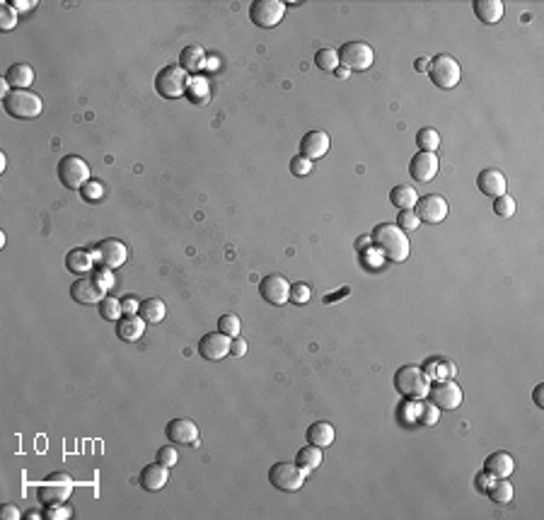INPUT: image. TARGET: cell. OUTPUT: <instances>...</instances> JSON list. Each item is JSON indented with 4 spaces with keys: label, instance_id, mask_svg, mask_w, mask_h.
Segmentation results:
<instances>
[{
    "label": "cell",
    "instance_id": "25",
    "mask_svg": "<svg viewBox=\"0 0 544 520\" xmlns=\"http://www.w3.org/2000/svg\"><path fill=\"white\" fill-rule=\"evenodd\" d=\"M66 267L71 273H76V276H87V273L95 269V257H92L87 249H71L66 257Z\"/></svg>",
    "mask_w": 544,
    "mask_h": 520
},
{
    "label": "cell",
    "instance_id": "30",
    "mask_svg": "<svg viewBox=\"0 0 544 520\" xmlns=\"http://www.w3.org/2000/svg\"><path fill=\"white\" fill-rule=\"evenodd\" d=\"M179 66L187 73L203 71V66H206V54H203L201 46H187V49H181Z\"/></svg>",
    "mask_w": 544,
    "mask_h": 520
},
{
    "label": "cell",
    "instance_id": "27",
    "mask_svg": "<svg viewBox=\"0 0 544 520\" xmlns=\"http://www.w3.org/2000/svg\"><path fill=\"white\" fill-rule=\"evenodd\" d=\"M295 462L305 475H313V472L322 465V448H317V445H313V443L305 445V448L297 450Z\"/></svg>",
    "mask_w": 544,
    "mask_h": 520
},
{
    "label": "cell",
    "instance_id": "37",
    "mask_svg": "<svg viewBox=\"0 0 544 520\" xmlns=\"http://www.w3.org/2000/svg\"><path fill=\"white\" fill-rule=\"evenodd\" d=\"M80 196L85 199L87 203H97L104 196V184H102L100 179H90V182L80 189Z\"/></svg>",
    "mask_w": 544,
    "mask_h": 520
},
{
    "label": "cell",
    "instance_id": "44",
    "mask_svg": "<svg viewBox=\"0 0 544 520\" xmlns=\"http://www.w3.org/2000/svg\"><path fill=\"white\" fill-rule=\"evenodd\" d=\"M291 172L295 174V177H308L310 172H313V160H308V157H302V155H295L291 160Z\"/></svg>",
    "mask_w": 544,
    "mask_h": 520
},
{
    "label": "cell",
    "instance_id": "6",
    "mask_svg": "<svg viewBox=\"0 0 544 520\" xmlns=\"http://www.w3.org/2000/svg\"><path fill=\"white\" fill-rule=\"evenodd\" d=\"M429 76L435 87H440V90H453V87H457L460 78H462V71H460V63L455 61L453 56L438 54L435 58H431Z\"/></svg>",
    "mask_w": 544,
    "mask_h": 520
},
{
    "label": "cell",
    "instance_id": "21",
    "mask_svg": "<svg viewBox=\"0 0 544 520\" xmlns=\"http://www.w3.org/2000/svg\"><path fill=\"white\" fill-rule=\"evenodd\" d=\"M146 324L141 315H121V319H116V337L126 343H136L146 334Z\"/></svg>",
    "mask_w": 544,
    "mask_h": 520
},
{
    "label": "cell",
    "instance_id": "49",
    "mask_svg": "<svg viewBox=\"0 0 544 520\" xmlns=\"http://www.w3.org/2000/svg\"><path fill=\"white\" fill-rule=\"evenodd\" d=\"M0 518H3V520H20V518H25V513H20V508H17V506L5 504L3 508H0Z\"/></svg>",
    "mask_w": 544,
    "mask_h": 520
},
{
    "label": "cell",
    "instance_id": "45",
    "mask_svg": "<svg viewBox=\"0 0 544 520\" xmlns=\"http://www.w3.org/2000/svg\"><path fill=\"white\" fill-rule=\"evenodd\" d=\"M71 515H73V510L63 504H51V506H46V510H44V518H49V520H68Z\"/></svg>",
    "mask_w": 544,
    "mask_h": 520
},
{
    "label": "cell",
    "instance_id": "7",
    "mask_svg": "<svg viewBox=\"0 0 544 520\" xmlns=\"http://www.w3.org/2000/svg\"><path fill=\"white\" fill-rule=\"evenodd\" d=\"M373 46L365 44V41H348V44L341 46L339 51V63H343L346 71H356L363 73L373 66Z\"/></svg>",
    "mask_w": 544,
    "mask_h": 520
},
{
    "label": "cell",
    "instance_id": "24",
    "mask_svg": "<svg viewBox=\"0 0 544 520\" xmlns=\"http://www.w3.org/2000/svg\"><path fill=\"white\" fill-rule=\"evenodd\" d=\"M503 3L501 0H474V15L479 17V22L484 25H496V22L503 20Z\"/></svg>",
    "mask_w": 544,
    "mask_h": 520
},
{
    "label": "cell",
    "instance_id": "33",
    "mask_svg": "<svg viewBox=\"0 0 544 520\" xmlns=\"http://www.w3.org/2000/svg\"><path fill=\"white\" fill-rule=\"evenodd\" d=\"M315 66L324 73H334L339 68V51L337 49H319L315 54Z\"/></svg>",
    "mask_w": 544,
    "mask_h": 520
},
{
    "label": "cell",
    "instance_id": "2",
    "mask_svg": "<svg viewBox=\"0 0 544 520\" xmlns=\"http://www.w3.org/2000/svg\"><path fill=\"white\" fill-rule=\"evenodd\" d=\"M394 387L402 397L411 399V402H423V399H429L431 378L418 365H402L394 373Z\"/></svg>",
    "mask_w": 544,
    "mask_h": 520
},
{
    "label": "cell",
    "instance_id": "1",
    "mask_svg": "<svg viewBox=\"0 0 544 520\" xmlns=\"http://www.w3.org/2000/svg\"><path fill=\"white\" fill-rule=\"evenodd\" d=\"M373 245L378 247V252L383 254L389 262H407L409 252H411V245L404 230H399L394 223H383L373 230Z\"/></svg>",
    "mask_w": 544,
    "mask_h": 520
},
{
    "label": "cell",
    "instance_id": "20",
    "mask_svg": "<svg viewBox=\"0 0 544 520\" xmlns=\"http://www.w3.org/2000/svg\"><path fill=\"white\" fill-rule=\"evenodd\" d=\"M329 136L324 131H308L300 141V155L308 157V160H319L329 152Z\"/></svg>",
    "mask_w": 544,
    "mask_h": 520
},
{
    "label": "cell",
    "instance_id": "32",
    "mask_svg": "<svg viewBox=\"0 0 544 520\" xmlns=\"http://www.w3.org/2000/svg\"><path fill=\"white\" fill-rule=\"evenodd\" d=\"M138 315H141V317L146 319V322L160 324L162 319H165V315H167V305L162 303L160 298L141 300V310H138Z\"/></svg>",
    "mask_w": 544,
    "mask_h": 520
},
{
    "label": "cell",
    "instance_id": "41",
    "mask_svg": "<svg viewBox=\"0 0 544 520\" xmlns=\"http://www.w3.org/2000/svg\"><path fill=\"white\" fill-rule=\"evenodd\" d=\"M494 213L499 218H513L515 216V199L508 196V194H503V196H499L494 201Z\"/></svg>",
    "mask_w": 544,
    "mask_h": 520
},
{
    "label": "cell",
    "instance_id": "22",
    "mask_svg": "<svg viewBox=\"0 0 544 520\" xmlns=\"http://www.w3.org/2000/svg\"><path fill=\"white\" fill-rule=\"evenodd\" d=\"M484 470L489 472V477H494V479H508V477L515 472V460L510 457V453L499 450V453H494V455L486 457Z\"/></svg>",
    "mask_w": 544,
    "mask_h": 520
},
{
    "label": "cell",
    "instance_id": "10",
    "mask_svg": "<svg viewBox=\"0 0 544 520\" xmlns=\"http://www.w3.org/2000/svg\"><path fill=\"white\" fill-rule=\"evenodd\" d=\"M286 15V3L281 0H257L249 8V20L262 30H273Z\"/></svg>",
    "mask_w": 544,
    "mask_h": 520
},
{
    "label": "cell",
    "instance_id": "28",
    "mask_svg": "<svg viewBox=\"0 0 544 520\" xmlns=\"http://www.w3.org/2000/svg\"><path fill=\"white\" fill-rule=\"evenodd\" d=\"M389 203L397 206L399 211H409L418 203V194L411 184H397V187L389 192Z\"/></svg>",
    "mask_w": 544,
    "mask_h": 520
},
{
    "label": "cell",
    "instance_id": "34",
    "mask_svg": "<svg viewBox=\"0 0 544 520\" xmlns=\"http://www.w3.org/2000/svg\"><path fill=\"white\" fill-rule=\"evenodd\" d=\"M416 146L421 148L423 152H435L440 146V133L431 126L421 128V131L416 133Z\"/></svg>",
    "mask_w": 544,
    "mask_h": 520
},
{
    "label": "cell",
    "instance_id": "31",
    "mask_svg": "<svg viewBox=\"0 0 544 520\" xmlns=\"http://www.w3.org/2000/svg\"><path fill=\"white\" fill-rule=\"evenodd\" d=\"M187 97H189V102H192V104H196V106H206L208 102H211V87H208V80H206V78L194 76L192 80H189Z\"/></svg>",
    "mask_w": 544,
    "mask_h": 520
},
{
    "label": "cell",
    "instance_id": "4",
    "mask_svg": "<svg viewBox=\"0 0 544 520\" xmlns=\"http://www.w3.org/2000/svg\"><path fill=\"white\" fill-rule=\"evenodd\" d=\"M189 80L192 78H189V73L181 66H165L155 76V90L165 100H177V97L187 95Z\"/></svg>",
    "mask_w": 544,
    "mask_h": 520
},
{
    "label": "cell",
    "instance_id": "51",
    "mask_svg": "<svg viewBox=\"0 0 544 520\" xmlns=\"http://www.w3.org/2000/svg\"><path fill=\"white\" fill-rule=\"evenodd\" d=\"M10 5L15 8L17 12H27V10H32V8H36V0H12Z\"/></svg>",
    "mask_w": 544,
    "mask_h": 520
},
{
    "label": "cell",
    "instance_id": "12",
    "mask_svg": "<svg viewBox=\"0 0 544 520\" xmlns=\"http://www.w3.org/2000/svg\"><path fill=\"white\" fill-rule=\"evenodd\" d=\"M448 201L438 194H429V196L418 199V203L413 206V213L418 216L421 223H443L448 218Z\"/></svg>",
    "mask_w": 544,
    "mask_h": 520
},
{
    "label": "cell",
    "instance_id": "19",
    "mask_svg": "<svg viewBox=\"0 0 544 520\" xmlns=\"http://www.w3.org/2000/svg\"><path fill=\"white\" fill-rule=\"evenodd\" d=\"M477 187L481 194H486V196L491 199H499L506 194V189H508V179H506V174L501 170H494V167H489V170H481L477 177Z\"/></svg>",
    "mask_w": 544,
    "mask_h": 520
},
{
    "label": "cell",
    "instance_id": "3",
    "mask_svg": "<svg viewBox=\"0 0 544 520\" xmlns=\"http://www.w3.org/2000/svg\"><path fill=\"white\" fill-rule=\"evenodd\" d=\"M3 106L15 119H36L44 111L41 97L32 90H12L8 97H3Z\"/></svg>",
    "mask_w": 544,
    "mask_h": 520
},
{
    "label": "cell",
    "instance_id": "40",
    "mask_svg": "<svg viewBox=\"0 0 544 520\" xmlns=\"http://www.w3.org/2000/svg\"><path fill=\"white\" fill-rule=\"evenodd\" d=\"M90 276L95 278L97 283H100V288L104 291V293L109 291V288H114V283H116V278H114V273H111L109 267H97V269H92Z\"/></svg>",
    "mask_w": 544,
    "mask_h": 520
},
{
    "label": "cell",
    "instance_id": "54",
    "mask_svg": "<svg viewBox=\"0 0 544 520\" xmlns=\"http://www.w3.org/2000/svg\"><path fill=\"white\" fill-rule=\"evenodd\" d=\"M429 66H431L429 58H418V61L413 63V68H416L418 73H426V71H429Z\"/></svg>",
    "mask_w": 544,
    "mask_h": 520
},
{
    "label": "cell",
    "instance_id": "15",
    "mask_svg": "<svg viewBox=\"0 0 544 520\" xmlns=\"http://www.w3.org/2000/svg\"><path fill=\"white\" fill-rule=\"evenodd\" d=\"M259 293L269 305H286L291 300V283L283 278L281 273H271V276L262 278L259 283Z\"/></svg>",
    "mask_w": 544,
    "mask_h": 520
},
{
    "label": "cell",
    "instance_id": "17",
    "mask_svg": "<svg viewBox=\"0 0 544 520\" xmlns=\"http://www.w3.org/2000/svg\"><path fill=\"white\" fill-rule=\"evenodd\" d=\"M71 298L82 305H100L104 300V291L100 283L87 273V276H78V281L71 286Z\"/></svg>",
    "mask_w": 544,
    "mask_h": 520
},
{
    "label": "cell",
    "instance_id": "52",
    "mask_svg": "<svg viewBox=\"0 0 544 520\" xmlns=\"http://www.w3.org/2000/svg\"><path fill=\"white\" fill-rule=\"evenodd\" d=\"M370 245H373V238H370V235H363V238H358V249H361V252H365Z\"/></svg>",
    "mask_w": 544,
    "mask_h": 520
},
{
    "label": "cell",
    "instance_id": "57",
    "mask_svg": "<svg viewBox=\"0 0 544 520\" xmlns=\"http://www.w3.org/2000/svg\"><path fill=\"white\" fill-rule=\"evenodd\" d=\"M206 66H208V71H216V68H218V61H216V58H208ZM206 66H203V68H206Z\"/></svg>",
    "mask_w": 544,
    "mask_h": 520
},
{
    "label": "cell",
    "instance_id": "38",
    "mask_svg": "<svg viewBox=\"0 0 544 520\" xmlns=\"http://www.w3.org/2000/svg\"><path fill=\"white\" fill-rule=\"evenodd\" d=\"M15 27H17V10L10 3H3V5H0V30L12 32Z\"/></svg>",
    "mask_w": 544,
    "mask_h": 520
},
{
    "label": "cell",
    "instance_id": "26",
    "mask_svg": "<svg viewBox=\"0 0 544 520\" xmlns=\"http://www.w3.org/2000/svg\"><path fill=\"white\" fill-rule=\"evenodd\" d=\"M5 80L12 90H27V87H32V82H34V71H32L27 63H15V66L8 68Z\"/></svg>",
    "mask_w": 544,
    "mask_h": 520
},
{
    "label": "cell",
    "instance_id": "42",
    "mask_svg": "<svg viewBox=\"0 0 544 520\" xmlns=\"http://www.w3.org/2000/svg\"><path fill=\"white\" fill-rule=\"evenodd\" d=\"M418 225H421V221H418V216L413 213V208H409V211H399V216H397L399 230H404V233H413Z\"/></svg>",
    "mask_w": 544,
    "mask_h": 520
},
{
    "label": "cell",
    "instance_id": "53",
    "mask_svg": "<svg viewBox=\"0 0 544 520\" xmlns=\"http://www.w3.org/2000/svg\"><path fill=\"white\" fill-rule=\"evenodd\" d=\"M542 392H544V385H537V387H534V404H537V407H544V399H542Z\"/></svg>",
    "mask_w": 544,
    "mask_h": 520
},
{
    "label": "cell",
    "instance_id": "36",
    "mask_svg": "<svg viewBox=\"0 0 544 520\" xmlns=\"http://www.w3.org/2000/svg\"><path fill=\"white\" fill-rule=\"evenodd\" d=\"M100 315H102V319H111V322L121 319V315H124V310H121V300L119 298H104L100 303Z\"/></svg>",
    "mask_w": 544,
    "mask_h": 520
},
{
    "label": "cell",
    "instance_id": "8",
    "mask_svg": "<svg viewBox=\"0 0 544 520\" xmlns=\"http://www.w3.org/2000/svg\"><path fill=\"white\" fill-rule=\"evenodd\" d=\"M305 477L308 475L297 467V462H276V465L269 470V482H271L278 491H286V494H293V491L302 489Z\"/></svg>",
    "mask_w": 544,
    "mask_h": 520
},
{
    "label": "cell",
    "instance_id": "39",
    "mask_svg": "<svg viewBox=\"0 0 544 520\" xmlns=\"http://www.w3.org/2000/svg\"><path fill=\"white\" fill-rule=\"evenodd\" d=\"M218 332L227 334L230 339L240 337V317H237V315H223V317L218 319Z\"/></svg>",
    "mask_w": 544,
    "mask_h": 520
},
{
    "label": "cell",
    "instance_id": "9",
    "mask_svg": "<svg viewBox=\"0 0 544 520\" xmlns=\"http://www.w3.org/2000/svg\"><path fill=\"white\" fill-rule=\"evenodd\" d=\"M36 491H39V501L44 506L63 504L73 491V479L66 472H56V475H51L46 482H41Z\"/></svg>",
    "mask_w": 544,
    "mask_h": 520
},
{
    "label": "cell",
    "instance_id": "56",
    "mask_svg": "<svg viewBox=\"0 0 544 520\" xmlns=\"http://www.w3.org/2000/svg\"><path fill=\"white\" fill-rule=\"evenodd\" d=\"M25 518L36 520V518H41V513H39V510H27V513H25Z\"/></svg>",
    "mask_w": 544,
    "mask_h": 520
},
{
    "label": "cell",
    "instance_id": "46",
    "mask_svg": "<svg viewBox=\"0 0 544 520\" xmlns=\"http://www.w3.org/2000/svg\"><path fill=\"white\" fill-rule=\"evenodd\" d=\"M177 460H179V455H177V450L172 448V445H165V448L157 450V462L165 467H174Z\"/></svg>",
    "mask_w": 544,
    "mask_h": 520
},
{
    "label": "cell",
    "instance_id": "50",
    "mask_svg": "<svg viewBox=\"0 0 544 520\" xmlns=\"http://www.w3.org/2000/svg\"><path fill=\"white\" fill-rule=\"evenodd\" d=\"M230 354L235 356V359H242V356L247 354V341H245V339H240V337H235V339H232Z\"/></svg>",
    "mask_w": 544,
    "mask_h": 520
},
{
    "label": "cell",
    "instance_id": "16",
    "mask_svg": "<svg viewBox=\"0 0 544 520\" xmlns=\"http://www.w3.org/2000/svg\"><path fill=\"white\" fill-rule=\"evenodd\" d=\"M232 339L223 332H211L199 341V354L206 361H223L230 354Z\"/></svg>",
    "mask_w": 544,
    "mask_h": 520
},
{
    "label": "cell",
    "instance_id": "14",
    "mask_svg": "<svg viewBox=\"0 0 544 520\" xmlns=\"http://www.w3.org/2000/svg\"><path fill=\"white\" fill-rule=\"evenodd\" d=\"M438 157H435V152H423L418 150L416 155L411 157V162H409V174L413 177V182L418 184H429L435 179V174H438Z\"/></svg>",
    "mask_w": 544,
    "mask_h": 520
},
{
    "label": "cell",
    "instance_id": "11",
    "mask_svg": "<svg viewBox=\"0 0 544 520\" xmlns=\"http://www.w3.org/2000/svg\"><path fill=\"white\" fill-rule=\"evenodd\" d=\"M429 397L438 409L453 411L462 404V387H460L455 380H440V383H435L433 387H431Z\"/></svg>",
    "mask_w": 544,
    "mask_h": 520
},
{
    "label": "cell",
    "instance_id": "18",
    "mask_svg": "<svg viewBox=\"0 0 544 520\" xmlns=\"http://www.w3.org/2000/svg\"><path fill=\"white\" fill-rule=\"evenodd\" d=\"M167 438L177 445H196L199 443V426L187 416H177L167 424Z\"/></svg>",
    "mask_w": 544,
    "mask_h": 520
},
{
    "label": "cell",
    "instance_id": "29",
    "mask_svg": "<svg viewBox=\"0 0 544 520\" xmlns=\"http://www.w3.org/2000/svg\"><path fill=\"white\" fill-rule=\"evenodd\" d=\"M334 438H337V431H334V426L329 424V421H315V424L308 429V440L313 445H317V448H327V445H332Z\"/></svg>",
    "mask_w": 544,
    "mask_h": 520
},
{
    "label": "cell",
    "instance_id": "13",
    "mask_svg": "<svg viewBox=\"0 0 544 520\" xmlns=\"http://www.w3.org/2000/svg\"><path fill=\"white\" fill-rule=\"evenodd\" d=\"M92 257L100 259L102 267H109V269H119L126 264L128 259V249L126 245L121 242V240H102L100 245L95 247V252H92Z\"/></svg>",
    "mask_w": 544,
    "mask_h": 520
},
{
    "label": "cell",
    "instance_id": "35",
    "mask_svg": "<svg viewBox=\"0 0 544 520\" xmlns=\"http://www.w3.org/2000/svg\"><path fill=\"white\" fill-rule=\"evenodd\" d=\"M486 491H489V499L496 501V504H508L513 499V486H510L508 479H496Z\"/></svg>",
    "mask_w": 544,
    "mask_h": 520
},
{
    "label": "cell",
    "instance_id": "48",
    "mask_svg": "<svg viewBox=\"0 0 544 520\" xmlns=\"http://www.w3.org/2000/svg\"><path fill=\"white\" fill-rule=\"evenodd\" d=\"M121 310H124V315H138L141 303H138V298H133V295H126V298H121Z\"/></svg>",
    "mask_w": 544,
    "mask_h": 520
},
{
    "label": "cell",
    "instance_id": "23",
    "mask_svg": "<svg viewBox=\"0 0 544 520\" xmlns=\"http://www.w3.org/2000/svg\"><path fill=\"white\" fill-rule=\"evenodd\" d=\"M167 479H170V467L160 465V462H152V465L143 467L141 472V486L146 491H160L162 486L167 484Z\"/></svg>",
    "mask_w": 544,
    "mask_h": 520
},
{
    "label": "cell",
    "instance_id": "58",
    "mask_svg": "<svg viewBox=\"0 0 544 520\" xmlns=\"http://www.w3.org/2000/svg\"><path fill=\"white\" fill-rule=\"evenodd\" d=\"M5 167H8V157H5V155H0V170L5 172Z\"/></svg>",
    "mask_w": 544,
    "mask_h": 520
},
{
    "label": "cell",
    "instance_id": "5",
    "mask_svg": "<svg viewBox=\"0 0 544 520\" xmlns=\"http://www.w3.org/2000/svg\"><path fill=\"white\" fill-rule=\"evenodd\" d=\"M58 179L66 189L80 192L90 182V165L80 155H66L58 162Z\"/></svg>",
    "mask_w": 544,
    "mask_h": 520
},
{
    "label": "cell",
    "instance_id": "55",
    "mask_svg": "<svg viewBox=\"0 0 544 520\" xmlns=\"http://www.w3.org/2000/svg\"><path fill=\"white\" fill-rule=\"evenodd\" d=\"M334 73H337V78H341V80H346V78L351 76V71H346V68H337Z\"/></svg>",
    "mask_w": 544,
    "mask_h": 520
},
{
    "label": "cell",
    "instance_id": "47",
    "mask_svg": "<svg viewBox=\"0 0 544 520\" xmlns=\"http://www.w3.org/2000/svg\"><path fill=\"white\" fill-rule=\"evenodd\" d=\"M421 424H426V426H433V424H438V407L435 404H429V407H421Z\"/></svg>",
    "mask_w": 544,
    "mask_h": 520
},
{
    "label": "cell",
    "instance_id": "43",
    "mask_svg": "<svg viewBox=\"0 0 544 520\" xmlns=\"http://www.w3.org/2000/svg\"><path fill=\"white\" fill-rule=\"evenodd\" d=\"M313 298V288L308 286V283H293L291 286V303L295 305H305L308 300Z\"/></svg>",
    "mask_w": 544,
    "mask_h": 520
}]
</instances>
